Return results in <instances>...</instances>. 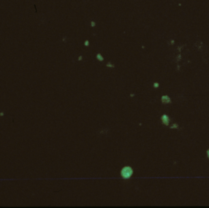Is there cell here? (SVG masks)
Wrapping results in <instances>:
<instances>
[{"mask_svg":"<svg viewBox=\"0 0 209 208\" xmlns=\"http://www.w3.org/2000/svg\"><path fill=\"white\" fill-rule=\"evenodd\" d=\"M120 174L123 179H128L131 178L133 174V169L130 166H125L123 168L120 172Z\"/></svg>","mask_w":209,"mask_h":208,"instance_id":"6da1fadb","label":"cell"},{"mask_svg":"<svg viewBox=\"0 0 209 208\" xmlns=\"http://www.w3.org/2000/svg\"><path fill=\"white\" fill-rule=\"evenodd\" d=\"M161 120L164 125H166V126H168L169 125L170 119L167 115H163L161 117Z\"/></svg>","mask_w":209,"mask_h":208,"instance_id":"7a4b0ae2","label":"cell"},{"mask_svg":"<svg viewBox=\"0 0 209 208\" xmlns=\"http://www.w3.org/2000/svg\"><path fill=\"white\" fill-rule=\"evenodd\" d=\"M178 124H173L172 126H171V128H178Z\"/></svg>","mask_w":209,"mask_h":208,"instance_id":"3957f363","label":"cell"},{"mask_svg":"<svg viewBox=\"0 0 209 208\" xmlns=\"http://www.w3.org/2000/svg\"><path fill=\"white\" fill-rule=\"evenodd\" d=\"M207 157L209 158V149L207 150Z\"/></svg>","mask_w":209,"mask_h":208,"instance_id":"277c9868","label":"cell"}]
</instances>
